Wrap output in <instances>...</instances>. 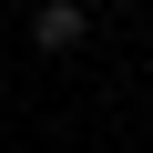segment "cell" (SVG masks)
<instances>
[{
  "instance_id": "obj_1",
  "label": "cell",
  "mask_w": 153,
  "mask_h": 153,
  "mask_svg": "<svg viewBox=\"0 0 153 153\" xmlns=\"http://www.w3.org/2000/svg\"><path fill=\"white\" fill-rule=\"evenodd\" d=\"M82 41H92V10H82V0H41V10H31V51H41V61L82 51Z\"/></svg>"
},
{
  "instance_id": "obj_2",
  "label": "cell",
  "mask_w": 153,
  "mask_h": 153,
  "mask_svg": "<svg viewBox=\"0 0 153 153\" xmlns=\"http://www.w3.org/2000/svg\"><path fill=\"white\" fill-rule=\"evenodd\" d=\"M82 10H112V0H82Z\"/></svg>"
}]
</instances>
